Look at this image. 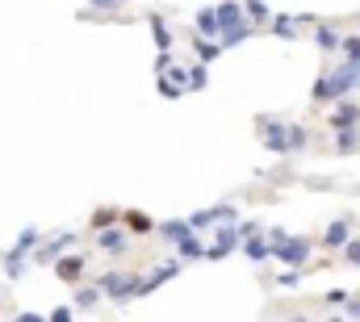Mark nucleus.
<instances>
[{"instance_id": "f257e3e1", "label": "nucleus", "mask_w": 360, "mask_h": 322, "mask_svg": "<svg viewBox=\"0 0 360 322\" xmlns=\"http://www.w3.org/2000/svg\"><path fill=\"white\" fill-rule=\"evenodd\" d=\"M101 293H109L113 302H130V297H139V276H130V272H105L101 276Z\"/></svg>"}, {"instance_id": "f03ea898", "label": "nucleus", "mask_w": 360, "mask_h": 322, "mask_svg": "<svg viewBox=\"0 0 360 322\" xmlns=\"http://www.w3.org/2000/svg\"><path fill=\"white\" fill-rule=\"evenodd\" d=\"M327 80H331V88H335V96H352V92H360V59L340 63Z\"/></svg>"}, {"instance_id": "7ed1b4c3", "label": "nucleus", "mask_w": 360, "mask_h": 322, "mask_svg": "<svg viewBox=\"0 0 360 322\" xmlns=\"http://www.w3.org/2000/svg\"><path fill=\"white\" fill-rule=\"evenodd\" d=\"M269 247L281 264H306V255H310V239H289V235H281V239L269 243Z\"/></svg>"}, {"instance_id": "20e7f679", "label": "nucleus", "mask_w": 360, "mask_h": 322, "mask_svg": "<svg viewBox=\"0 0 360 322\" xmlns=\"http://www.w3.org/2000/svg\"><path fill=\"white\" fill-rule=\"evenodd\" d=\"M180 268H184L180 259H164V264H160V268H155V272H151L147 281H139V297H143V293H151V289H160L164 281H172V276H176Z\"/></svg>"}, {"instance_id": "39448f33", "label": "nucleus", "mask_w": 360, "mask_h": 322, "mask_svg": "<svg viewBox=\"0 0 360 322\" xmlns=\"http://www.w3.org/2000/svg\"><path fill=\"white\" fill-rule=\"evenodd\" d=\"M214 17H218V34L243 25V8H239V0H222V4H214Z\"/></svg>"}, {"instance_id": "423d86ee", "label": "nucleus", "mask_w": 360, "mask_h": 322, "mask_svg": "<svg viewBox=\"0 0 360 322\" xmlns=\"http://www.w3.org/2000/svg\"><path fill=\"white\" fill-rule=\"evenodd\" d=\"M235 218V205H214V210H201L188 218V226H214V222H231Z\"/></svg>"}, {"instance_id": "0eeeda50", "label": "nucleus", "mask_w": 360, "mask_h": 322, "mask_svg": "<svg viewBox=\"0 0 360 322\" xmlns=\"http://www.w3.org/2000/svg\"><path fill=\"white\" fill-rule=\"evenodd\" d=\"M235 243H239V231H235V226H226V231H218V239L205 247V255H210V259H222V255H231V251H235Z\"/></svg>"}, {"instance_id": "6e6552de", "label": "nucleus", "mask_w": 360, "mask_h": 322, "mask_svg": "<svg viewBox=\"0 0 360 322\" xmlns=\"http://www.w3.org/2000/svg\"><path fill=\"white\" fill-rule=\"evenodd\" d=\"M72 243H76V235H72V231H63V235H59V239L42 243V247H38V251H34V259H38V264H55V255H59V251H63V247H72Z\"/></svg>"}, {"instance_id": "1a4fd4ad", "label": "nucleus", "mask_w": 360, "mask_h": 322, "mask_svg": "<svg viewBox=\"0 0 360 322\" xmlns=\"http://www.w3.org/2000/svg\"><path fill=\"white\" fill-rule=\"evenodd\" d=\"M356 122H360V105L348 101V96H340V109L331 117V130H344V126H356Z\"/></svg>"}, {"instance_id": "9d476101", "label": "nucleus", "mask_w": 360, "mask_h": 322, "mask_svg": "<svg viewBox=\"0 0 360 322\" xmlns=\"http://www.w3.org/2000/svg\"><path fill=\"white\" fill-rule=\"evenodd\" d=\"M55 272H59V281H80V272H84V255H55Z\"/></svg>"}, {"instance_id": "9b49d317", "label": "nucleus", "mask_w": 360, "mask_h": 322, "mask_svg": "<svg viewBox=\"0 0 360 322\" xmlns=\"http://www.w3.org/2000/svg\"><path fill=\"white\" fill-rule=\"evenodd\" d=\"M348 235H352V222H348V218H340V222H331V226H327L323 243H327V247H344Z\"/></svg>"}, {"instance_id": "f8f14e48", "label": "nucleus", "mask_w": 360, "mask_h": 322, "mask_svg": "<svg viewBox=\"0 0 360 322\" xmlns=\"http://www.w3.org/2000/svg\"><path fill=\"white\" fill-rule=\"evenodd\" d=\"M197 34H205V38H218V17H214V4L197 8Z\"/></svg>"}, {"instance_id": "ddd939ff", "label": "nucleus", "mask_w": 360, "mask_h": 322, "mask_svg": "<svg viewBox=\"0 0 360 322\" xmlns=\"http://www.w3.org/2000/svg\"><path fill=\"white\" fill-rule=\"evenodd\" d=\"M310 101H314V105H331V101H340L327 76H319V80H314V92H310Z\"/></svg>"}, {"instance_id": "4468645a", "label": "nucleus", "mask_w": 360, "mask_h": 322, "mask_svg": "<svg viewBox=\"0 0 360 322\" xmlns=\"http://www.w3.org/2000/svg\"><path fill=\"white\" fill-rule=\"evenodd\" d=\"M218 55H222V46H218L214 38H205V34H197V59H201V63H214Z\"/></svg>"}, {"instance_id": "2eb2a0df", "label": "nucleus", "mask_w": 360, "mask_h": 322, "mask_svg": "<svg viewBox=\"0 0 360 322\" xmlns=\"http://www.w3.org/2000/svg\"><path fill=\"white\" fill-rule=\"evenodd\" d=\"M176 251H180V259H197V255H205V247H201V243L193 239V231L176 239Z\"/></svg>"}, {"instance_id": "dca6fc26", "label": "nucleus", "mask_w": 360, "mask_h": 322, "mask_svg": "<svg viewBox=\"0 0 360 322\" xmlns=\"http://www.w3.org/2000/svg\"><path fill=\"white\" fill-rule=\"evenodd\" d=\"M126 226H130L134 235H151V231H155V222H151L147 214H139V210H130V214H126Z\"/></svg>"}, {"instance_id": "f3484780", "label": "nucleus", "mask_w": 360, "mask_h": 322, "mask_svg": "<svg viewBox=\"0 0 360 322\" xmlns=\"http://www.w3.org/2000/svg\"><path fill=\"white\" fill-rule=\"evenodd\" d=\"M243 251H248V259H256V264L272 255V247H269V243H260L256 235H248V239H243Z\"/></svg>"}, {"instance_id": "a211bd4d", "label": "nucleus", "mask_w": 360, "mask_h": 322, "mask_svg": "<svg viewBox=\"0 0 360 322\" xmlns=\"http://www.w3.org/2000/svg\"><path fill=\"white\" fill-rule=\"evenodd\" d=\"M218 38H222V46H239V42H243V38H252V25H248V21H243V25H235V30H222V34H218Z\"/></svg>"}, {"instance_id": "6ab92c4d", "label": "nucleus", "mask_w": 360, "mask_h": 322, "mask_svg": "<svg viewBox=\"0 0 360 322\" xmlns=\"http://www.w3.org/2000/svg\"><path fill=\"white\" fill-rule=\"evenodd\" d=\"M4 272H8L13 281L25 272V251H21V247H13V251H8V259H4Z\"/></svg>"}, {"instance_id": "aec40b11", "label": "nucleus", "mask_w": 360, "mask_h": 322, "mask_svg": "<svg viewBox=\"0 0 360 322\" xmlns=\"http://www.w3.org/2000/svg\"><path fill=\"white\" fill-rule=\"evenodd\" d=\"M101 247H105V251H113V255H117V251H126V231H101Z\"/></svg>"}, {"instance_id": "412c9836", "label": "nucleus", "mask_w": 360, "mask_h": 322, "mask_svg": "<svg viewBox=\"0 0 360 322\" xmlns=\"http://www.w3.org/2000/svg\"><path fill=\"white\" fill-rule=\"evenodd\" d=\"M335 147H340V151H356V147H360V134H356V126H344V130L335 134Z\"/></svg>"}, {"instance_id": "4be33fe9", "label": "nucleus", "mask_w": 360, "mask_h": 322, "mask_svg": "<svg viewBox=\"0 0 360 322\" xmlns=\"http://www.w3.org/2000/svg\"><path fill=\"white\" fill-rule=\"evenodd\" d=\"M184 84H188L193 92H197V88H205V63H201V59H197L193 67H184Z\"/></svg>"}, {"instance_id": "5701e85b", "label": "nucleus", "mask_w": 360, "mask_h": 322, "mask_svg": "<svg viewBox=\"0 0 360 322\" xmlns=\"http://www.w3.org/2000/svg\"><path fill=\"white\" fill-rule=\"evenodd\" d=\"M314 42H319L323 51H335V46H340V34H335L331 25H319V30H314Z\"/></svg>"}, {"instance_id": "b1692460", "label": "nucleus", "mask_w": 360, "mask_h": 322, "mask_svg": "<svg viewBox=\"0 0 360 322\" xmlns=\"http://www.w3.org/2000/svg\"><path fill=\"white\" fill-rule=\"evenodd\" d=\"M151 30H155V42H160V51H168V46H172V30H168L160 17H151Z\"/></svg>"}, {"instance_id": "393cba45", "label": "nucleus", "mask_w": 360, "mask_h": 322, "mask_svg": "<svg viewBox=\"0 0 360 322\" xmlns=\"http://www.w3.org/2000/svg\"><path fill=\"white\" fill-rule=\"evenodd\" d=\"M188 231H193V226H188V222H180V218H176V222H164V226H160V235H164V239H172V243H176L180 235H188Z\"/></svg>"}, {"instance_id": "a878e982", "label": "nucleus", "mask_w": 360, "mask_h": 322, "mask_svg": "<svg viewBox=\"0 0 360 322\" xmlns=\"http://www.w3.org/2000/svg\"><path fill=\"white\" fill-rule=\"evenodd\" d=\"M96 302H101V289H76V306L80 310H92Z\"/></svg>"}, {"instance_id": "bb28decb", "label": "nucleus", "mask_w": 360, "mask_h": 322, "mask_svg": "<svg viewBox=\"0 0 360 322\" xmlns=\"http://www.w3.org/2000/svg\"><path fill=\"white\" fill-rule=\"evenodd\" d=\"M272 34H276V38H293L297 30H293V21H289V17H272Z\"/></svg>"}, {"instance_id": "cd10ccee", "label": "nucleus", "mask_w": 360, "mask_h": 322, "mask_svg": "<svg viewBox=\"0 0 360 322\" xmlns=\"http://www.w3.org/2000/svg\"><path fill=\"white\" fill-rule=\"evenodd\" d=\"M344 259H348L352 268H360V239H352V235H348V243H344Z\"/></svg>"}, {"instance_id": "c85d7f7f", "label": "nucleus", "mask_w": 360, "mask_h": 322, "mask_svg": "<svg viewBox=\"0 0 360 322\" xmlns=\"http://www.w3.org/2000/svg\"><path fill=\"white\" fill-rule=\"evenodd\" d=\"M38 239H42V231L25 226V231H21V239H17V247H21V251H30V247H38Z\"/></svg>"}, {"instance_id": "c756f323", "label": "nucleus", "mask_w": 360, "mask_h": 322, "mask_svg": "<svg viewBox=\"0 0 360 322\" xmlns=\"http://www.w3.org/2000/svg\"><path fill=\"white\" fill-rule=\"evenodd\" d=\"M340 46H344V55H348V59H360V38H356V34H352V38H348V34H340Z\"/></svg>"}, {"instance_id": "7c9ffc66", "label": "nucleus", "mask_w": 360, "mask_h": 322, "mask_svg": "<svg viewBox=\"0 0 360 322\" xmlns=\"http://www.w3.org/2000/svg\"><path fill=\"white\" fill-rule=\"evenodd\" d=\"M160 92H164L168 101H176V96H184V88H176V84L168 80V76H160Z\"/></svg>"}, {"instance_id": "2f4dec72", "label": "nucleus", "mask_w": 360, "mask_h": 322, "mask_svg": "<svg viewBox=\"0 0 360 322\" xmlns=\"http://www.w3.org/2000/svg\"><path fill=\"white\" fill-rule=\"evenodd\" d=\"M297 147H306V130L302 126H289V151H297Z\"/></svg>"}, {"instance_id": "473e14b6", "label": "nucleus", "mask_w": 360, "mask_h": 322, "mask_svg": "<svg viewBox=\"0 0 360 322\" xmlns=\"http://www.w3.org/2000/svg\"><path fill=\"white\" fill-rule=\"evenodd\" d=\"M248 13H252L256 21H269V4H260V0H248Z\"/></svg>"}, {"instance_id": "72a5a7b5", "label": "nucleus", "mask_w": 360, "mask_h": 322, "mask_svg": "<svg viewBox=\"0 0 360 322\" xmlns=\"http://www.w3.org/2000/svg\"><path fill=\"white\" fill-rule=\"evenodd\" d=\"M344 314L348 318H360V297H344Z\"/></svg>"}, {"instance_id": "f704fd0d", "label": "nucleus", "mask_w": 360, "mask_h": 322, "mask_svg": "<svg viewBox=\"0 0 360 322\" xmlns=\"http://www.w3.org/2000/svg\"><path fill=\"white\" fill-rule=\"evenodd\" d=\"M344 297H348L344 289H331V293H327V306H344Z\"/></svg>"}, {"instance_id": "c9c22d12", "label": "nucleus", "mask_w": 360, "mask_h": 322, "mask_svg": "<svg viewBox=\"0 0 360 322\" xmlns=\"http://www.w3.org/2000/svg\"><path fill=\"white\" fill-rule=\"evenodd\" d=\"M92 8H101V13H105V8H117V4H122V0H89Z\"/></svg>"}, {"instance_id": "e433bc0d", "label": "nucleus", "mask_w": 360, "mask_h": 322, "mask_svg": "<svg viewBox=\"0 0 360 322\" xmlns=\"http://www.w3.org/2000/svg\"><path fill=\"white\" fill-rule=\"evenodd\" d=\"M51 318H55V322H68V318H72V310H68V306H59V310H51Z\"/></svg>"}]
</instances>
